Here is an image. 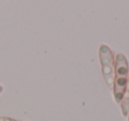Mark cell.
Returning a JSON list of instances; mask_svg holds the SVG:
<instances>
[{
	"mask_svg": "<svg viewBox=\"0 0 129 121\" xmlns=\"http://www.w3.org/2000/svg\"><path fill=\"white\" fill-rule=\"evenodd\" d=\"M126 83H127V77H117V76H115L114 87H113V89L125 91V87H126Z\"/></svg>",
	"mask_w": 129,
	"mask_h": 121,
	"instance_id": "cell-1",
	"label": "cell"
},
{
	"mask_svg": "<svg viewBox=\"0 0 129 121\" xmlns=\"http://www.w3.org/2000/svg\"><path fill=\"white\" fill-rule=\"evenodd\" d=\"M101 67H102V73L104 78L115 75V66H101Z\"/></svg>",
	"mask_w": 129,
	"mask_h": 121,
	"instance_id": "cell-2",
	"label": "cell"
},
{
	"mask_svg": "<svg viewBox=\"0 0 129 121\" xmlns=\"http://www.w3.org/2000/svg\"><path fill=\"white\" fill-rule=\"evenodd\" d=\"M120 106H121V111L125 117H128L129 114V101H125V100H122L120 103Z\"/></svg>",
	"mask_w": 129,
	"mask_h": 121,
	"instance_id": "cell-3",
	"label": "cell"
},
{
	"mask_svg": "<svg viewBox=\"0 0 129 121\" xmlns=\"http://www.w3.org/2000/svg\"><path fill=\"white\" fill-rule=\"evenodd\" d=\"M124 93H125V91L113 89V96H114V99L117 103H120L122 102V100L124 98Z\"/></svg>",
	"mask_w": 129,
	"mask_h": 121,
	"instance_id": "cell-4",
	"label": "cell"
},
{
	"mask_svg": "<svg viewBox=\"0 0 129 121\" xmlns=\"http://www.w3.org/2000/svg\"><path fill=\"white\" fill-rule=\"evenodd\" d=\"M104 81L106 83V86L109 87V89L113 90L114 87V81H115V75L114 76H109V77H104Z\"/></svg>",
	"mask_w": 129,
	"mask_h": 121,
	"instance_id": "cell-5",
	"label": "cell"
},
{
	"mask_svg": "<svg viewBox=\"0 0 129 121\" xmlns=\"http://www.w3.org/2000/svg\"><path fill=\"white\" fill-rule=\"evenodd\" d=\"M0 121H16L13 118H10V117H0Z\"/></svg>",
	"mask_w": 129,
	"mask_h": 121,
	"instance_id": "cell-6",
	"label": "cell"
},
{
	"mask_svg": "<svg viewBox=\"0 0 129 121\" xmlns=\"http://www.w3.org/2000/svg\"><path fill=\"white\" fill-rule=\"evenodd\" d=\"M123 100H125V101H129V92L128 91H125L124 93V98Z\"/></svg>",
	"mask_w": 129,
	"mask_h": 121,
	"instance_id": "cell-7",
	"label": "cell"
},
{
	"mask_svg": "<svg viewBox=\"0 0 129 121\" xmlns=\"http://www.w3.org/2000/svg\"><path fill=\"white\" fill-rule=\"evenodd\" d=\"M125 91H128L129 92V78H127V83H126V87H125Z\"/></svg>",
	"mask_w": 129,
	"mask_h": 121,
	"instance_id": "cell-8",
	"label": "cell"
},
{
	"mask_svg": "<svg viewBox=\"0 0 129 121\" xmlns=\"http://www.w3.org/2000/svg\"><path fill=\"white\" fill-rule=\"evenodd\" d=\"M2 91H3V87H1V86H0V93L2 92Z\"/></svg>",
	"mask_w": 129,
	"mask_h": 121,
	"instance_id": "cell-9",
	"label": "cell"
},
{
	"mask_svg": "<svg viewBox=\"0 0 129 121\" xmlns=\"http://www.w3.org/2000/svg\"><path fill=\"white\" fill-rule=\"evenodd\" d=\"M127 78H129V73H128V77H127Z\"/></svg>",
	"mask_w": 129,
	"mask_h": 121,
	"instance_id": "cell-10",
	"label": "cell"
},
{
	"mask_svg": "<svg viewBox=\"0 0 129 121\" xmlns=\"http://www.w3.org/2000/svg\"><path fill=\"white\" fill-rule=\"evenodd\" d=\"M128 117H129V114H128Z\"/></svg>",
	"mask_w": 129,
	"mask_h": 121,
	"instance_id": "cell-11",
	"label": "cell"
},
{
	"mask_svg": "<svg viewBox=\"0 0 129 121\" xmlns=\"http://www.w3.org/2000/svg\"><path fill=\"white\" fill-rule=\"evenodd\" d=\"M128 121H129V118H128Z\"/></svg>",
	"mask_w": 129,
	"mask_h": 121,
	"instance_id": "cell-12",
	"label": "cell"
}]
</instances>
